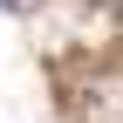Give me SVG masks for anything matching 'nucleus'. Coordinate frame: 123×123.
<instances>
[{
	"label": "nucleus",
	"instance_id": "obj_1",
	"mask_svg": "<svg viewBox=\"0 0 123 123\" xmlns=\"http://www.w3.org/2000/svg\"><path fill=\"white\" fill-rule=\"evenodd\" d=\"M0 7H14V0H0Z\"/></svg>",
	"mask_w": 123,
	"mask_h": 123
},
{
	"label": "nucleus",
	"instance_id": "obj_2",
	"mask_svg": "<svg viewBox=\"0 0 123 123\" xmlns=\"http://www.w3.org/2000/svg\"><path fill=\"white\" fill-rule=\"evenodd\" d=\"M110 7H123V0H110Z\"/></svg>",
	"mask_w": 123,
	"mask_h": 123
}]
</instances>
